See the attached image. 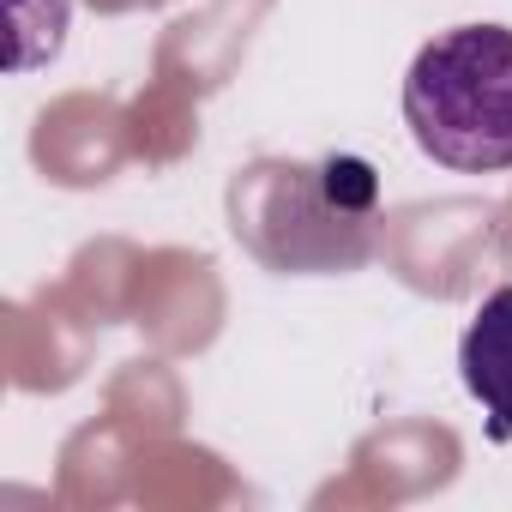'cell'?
Segmentation results:
<instances>
[{
	"label": "cell",
	"instance_id": "obj_1",
	"mask_svg": "<svg viewBox=\"0 0 512 512\" xmlns=\"http://www.w3.org/2000/svg\"><path fill=\"white\" fill-rule=\"evenodd\" d=\"M380 175L368 157L253 163L229 187V229L278 272H350L374 253Z\"/></svg>",
	"mask_w": 512,
	"mask_h": 512
},
{
	"label": "cell",
	"instance_id": "obj_2",
	"mask_svg": "<svg viewBox=\"0 0 512 512\" xmlns=\"http://www.w3.org/2000/svg\"><path fill=\"white\" fill-rule=\"evenodd\" d=\"M404 127L452 175L512 169V25H452L404 73Z\"/></svg>",
	"mask_w": 512,
	"mask_h": 512
},
{
	"label": "cell",
	"instance_id": "obj_3",
	"mask_svg": "<svg viewBox=\"0 0 512 512\" xmlns=\"http://www.w3.org/2000/svg\"><path fill=\"white\" fill-rule=\"evenodd\" d=\"M458 380L488 416V440H512V284L482 296L458 338Z\"/></svg>",
	"mask_w": 512,
	"mask_h": 512
},
{
	"label": "cell",
	"instance_id": "obj_4",
	"mask_svg": "<svg viewBox=\"0 0 512 512\" xmlns=\"http://www.w3.org/2000/svg\"><path fill=\"white\" fill-rule=\"evenodd\" d=\"M0 13H7V73H37L67 43L73 0H0Z\"/></svg>",
	"mask_w": 512,
	"mask_h": 512
},
{
	"label": "cell",
	"instance_id": "obj_5",
	"mask_svg": "<svg viewBox=\"0 0 512 512\" xmlns=\"http://www.w3.org/2000/svg\"><path fill=\"white\" fill-rule=\"evenodd\" d=\"M91 13H109V19H121V13H157V7H169V0H85Z\"/></svg>",
	"mask_w": 512,
	"mask_h": 512
}]
</instances>
